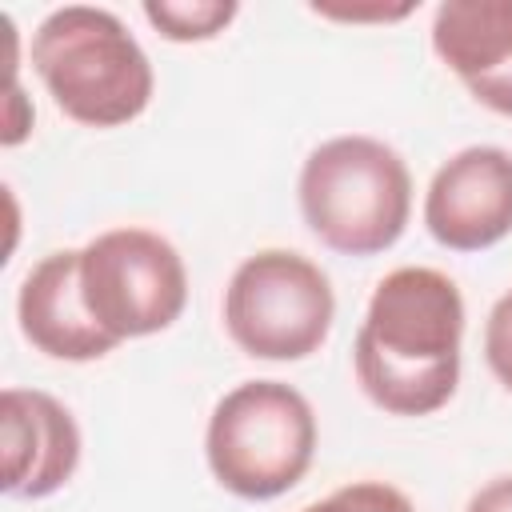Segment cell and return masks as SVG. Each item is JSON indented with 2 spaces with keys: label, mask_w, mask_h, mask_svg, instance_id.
<instances>
[{
  "label": "cell",
  "mask_w": 512,
  "mask_h": 512,
  "mask_svg": "<svg viewBox=\"0 0 512 512\" xmlns=\"http://www.w3.org/2000/svg\"><path fill=\"white\" fill-rule=\"evenodd\" d=\"M464 296L424 264L392 268L368 296L352 340L360 392L388 416H432L460 384Z\"/></svg>",
  "instance_id": "6da1fadb"
},
{
  "label": "cell",
  "mask_w": 512,
  "mask_h": 512,
  "mask_svg": "<svg viewBox=\"0 0 512 512\" xmlns=\"http://www.w3.org/2000/svg\"><path fill=\"white\" fill-rule=\"evenodd\" d=\"M32 72L52 104L84 128H120L144 116L156 72L128 24L96 4L52 8L28 44Z\"/></svg>",
  "instance_id": "7a4b0ae2"
},
{
  "label": "cell",
  "mask_w": 512,
  "mask_h": 512,
  "mask_svg": "<svg viewBox=\"0 0 512 512\" xmlns=\"http://www.w3.org/2000/svg\"><path fill=\"white\" fill-rule=\"evenodd\" d=\"M296 200L308 232L324 248L376 256L388 252L412 220V172L392 144L348 132L308 152Z\"/></svg>",
  "instance_id": "3957f363"
},
{
  "label": "cell",
  "mask_w": 512,
  "mask_h": 512,
  "mask_svg": "<svg viewBox=\"0 0 512 512\" xmlns=\"http://www.w3.org/2000/svg\"><path fill=\"white\" fill-rule=\"evenodd\" d=\"M316 440V412L300 388L244 380L216 400L204 428V460L224 492L260 504L304 480Z\"/></svg>",
  "instance_id": "277c9868"
},
{
  "label": "cell",
  "mask_w": 512,
  "mask_h": 512,
  "mask_svg": "<svg viewBox=\"0 0 512 512\" xmlns=\"http://www.w3.org/2000/svg\"><path fill=\"white\" fill-rule=\"evenodd\" d=\"M220 316L244 356L292 364L324 348L336 320V292L328 272L304 252L260 248L236 264Z\"/></svg>",
  "instance_id": "5b68a950"
},
{
  "label": "cell",
  "mask_w": 512,
  "mask_h": 512,
  "mask_svg": "<svg viewBox=\"0 0 512 512\" xmlns=\"http://www.w3.org/2000/svg\"><path fill=\"white\" fill-rule=\"evenodd\" d=\"M80 292L92 320L124 344L180 320L188 304V268L168 236L124 224L80 248Z\"/></svg>",
  "instance_id": "8992f818"
},
{
  "label": "cell",
  "mask_w": 512,
  "mask_h": 512,
  "mask_svg": "<svg viewBox=\"0 0 512 512\" xmlns=\"http://www.w3.org/2000/svg\"><path fill=\"white\" fill-rule=\"evenodd\" d=\"M424 228L448 252H484L512 236V152L468 144L448 156L428 180Z\"/></svg>",
  "instance_id": "52a82bcc"
},
{
  "label": "cell",
  "mask_w": 512,
  "mask_h": 512,
  "mask_svg": "<svg viewBox=\"0 0 512 512\" xmlns=\"http://www.w3.org/2000/svg\"><path fill=\"white\" fill-rule=\"evenodd\" d=\"M80 424L76 416L40 388L0 392V460L4 496L44 500L60 492L80 468Z\"/></svg>",
  "instance_id": "ba28073f"
},
{
  "label": "cell",
  "mask_w": 512,
  "mask_h": 512,
  "mask_svg": "<svg viewBox=\"0 0 512 512\" xmlns=\"http://www.w3.org/2000/svg\"><path fill=\"white\" fill-rule=\"evenodd\" d=\"M16 320L20 336L44 352L48 360L88 364L120 344L92 320L84 292H80V248L48 252L32 272L20 280L16 292Z\"/></svg>",
  "instance_id": "9c48e42d"
},
{
  "label": "cell",
  "mask_w": 512,
  "mask_h": 512,
  "mask_svg": "<svg viewBox=\"0 0 512 512\" xmlns=\"http://www.w3.org/2000/svg\"><path fill=\"white\" fill-rule=\"evenodd\" d=\"M432 52L464 88L496 76L512 64V0H444L432 12Z\"/></svg>",
  "instance_id": "30bf717a"
},
{
  "label": "cell",
  "mask_w": 512,
  "mask_h": 512,
  "mask_svg": "<svg viewBox=\"0 0 512 512\" xmlns=\"http://www.w3.org/2000/svg\"><path fill=\"white\" fill-rule=\"evenodd\" d=\"M240 4L236 0H148L144 20L172 44H200L216 40L232 20Z\"/></svg>",
  "instance_id": "8fae6325"
},
{
  "label": "cell",
  "mask_w": 512,
  "mask_h": 512,
  "mask_svg": "<svg viewBox=\"0 0 512 512\" xmlns=\"http://www.w3.org/2000/svg\"><path fill=\"white\" fill-rule=\"evenodd\" d=\"M300 512H416V504L384 480H352L336 492H328L324 500L300 508Z\"/></svg>",
  "instance_id": "7c38bea8"
},
{
  "label": "cell",
  "mask_w": 512,
  "mask_h": 512,
  "mask_svg": "<svg viewBox=\"0 0 512 512\" xmlns=\"http://www.w3.org/2000/svg\"><path fill=\"white\" fill-rule=\"evenodd\" d=\"M484 360L492 376L512 392V288L492 304L484 320Z\"/></svg>",
  "instance_id": "4fadbf2b"
},
{
  "label": "cell",
  "mask_w": 512,
  "mask_h": 512,
  "mask_svg": "<svg viewBox=\"0 0 512 512\" xmlns=\"http://www.w3.org/2000/svg\"><path fill=\"white\" fill-rule=\"evenodd\" d=\"M468 92H472V100L484 104L488 112H496V116H512V64L500 68V72L488 76V80L468 84Z\"/></svg>",
  "instance_id": "5bb4252c"
},
{
  "label": "cell",
  "mask_w": 512,
  "mask_h": 512,
  "mask_svg": "<svg viewBox=\"0 0 512 512\" xmlns=\"http://www.w3.org/2000/svg\"><path fill=\"white\" fill-rule=\"evenodd\" d=\"M416 4H396V8H388V4H372V8H336V4H312V12L316 16H328V20H404L408 12H412Z\"/></svg>",
  "instance_id": "9a60e30c"
},
{
  "label": "cell",
  "mask_w": 512,
  "mask_h": 512,
  "mask_svg": "<svg viewBox=\"0 0 512 512\" xmlns=\"http://www.w3.org/2000/svg\"><path fill=\"white\" fill-rule=\"evenodd\" d=\"M464 512H512V472H508V476H496V480H488V484H480V488L468 496Z\"/></svg>",
  "instance_id": "2e32d148"
}]
</instances>
